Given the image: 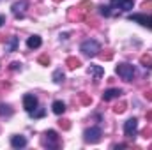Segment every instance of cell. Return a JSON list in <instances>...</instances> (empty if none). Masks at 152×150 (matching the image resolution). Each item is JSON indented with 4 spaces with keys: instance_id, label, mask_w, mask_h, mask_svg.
Returning <instances> with one entry per match:
<instances>
[{
    "instance_id": "1",
    "label": "cell",
    "mask_w": 152,
    "mask_h": 150,
    "mask_svg": "<svg viewBox=\"0 0 152 150\" xmlns=\"http://www.w3.org/2000/svg\"><path fill=\"white\" fill-rule=\"evenodd\" d=\"M81 51H83L85 55H88V57H96V55H99L101 46H99L97 41H94V39H87V41L81 42Z\"/></svg>"
},
{
    "instance_id": "2",
    "label": "cell",
    "mask_w": 152,
    "mask_h": 150,
    "mask_svg": "<svg viewBox=\"0 0 152 150\" xmlns=\"http://www.w3.org/2000/svg\"><path fill=\"white\" fill-rule=\"evenodd\" d=\"M115 71H117V74L120 76L122 79H126V81H131L133 76H134V67L131 64H118Z\"/></svg>"
},
{
    "instance_id": "3",
    "label": "cell",
    "mask_w": 152,
    "mask_h": 150,
    "mask_svg": "<svg viewBox=\"0 0 152 150\" xmlns=\"http://www.w3.org/2000/svg\"><path fill=\"white\" fill-rule=\"evenodd\" d=\"M83 136H85V141H87V143H99L103 133H101L99 127H90V129H87V131L83 133Z\"/></svg>"
},
{
    "instance_id": "4",
    "label": "cell",
    "mask_w": 152,
    "mask_h": 150,
    "mask_svg": "<svg viewBox=\"0 0 152 150\" xmlns=\"http://www.w3.org/2000/svg\"><path fill=\"white\" fill-rule=\"evenodd\" d=\"M27 7H28V2H27V0H20V2H14L11 9H12V14H14L16 18H23Z\"/></svg>"
},
{
    "instance_id": "5",
    "label": "cell",
    "mask_w": 152,
    "mask_h": 150,
    "mask_svg": "<svg viewBox=\"0 0 152 150\" xmlns=\"http://www.w3.org/2000/svg\"><path fill=\"white\" fill-rule=\"evenodd\" d=\"M136 131H138V120H136V118H129V120L124 124V134H126L127 138H133V136L136 134Z\"/></svg>"
},
{
    "instance_id": "6",
    "label": "cell",
    "mask_w": 152,
    "mask_h": 150,
    "mask_svg": "<svg viewBox=\"0 0 152 150\" xmlns=\"http://www.w3.org/2000/svg\"><path fill=\"white\" fill-rule=\"evenodd\" d=\"M23 108H25L28 113H34V110L37 108V99H36L34 95L27 94V95L23 97Z\"/></svg>"
},
{
    "instance_id": "7",
    "label": "cell",
    "mask_w": 152,
    "mask_h": 150,
    "mask_svg": "<svg viewBox=\"0 0 152 150\" xmlns=\"http://www.w3.org/2000/svg\"><path fill=\"white\" fill-rule=\"evenodd\" d=\"M120 94H122L120 88H108V90H104V94H103V101L117 99V97H120Z\"/></svg>"
},
{
    "instance_id": "8",
    "label": "cell",
    "mask_w": 152,
    "mask_h": 150,
    "mask_svg": "<svg viewBox=\"0 0 152 150\" xmlns=\"http://www.w3.org/2000/svg\"><path fill=\"white\" fill-rule=\"evenodd\" d=\"M133 4H134V0H112V5L113 7H120L124 11L133 9Z\"/></svg>"
},
{
    "instance_id": "9",
    "label": "cell",
    "mask_w": 152,
    "mask_h": 150,
    "mask_svg": "<svg viewBox=\"0 0 152 150\" xmlns=\"http://www.w3.org/2000/svg\"><path fill=\"white\" fill-rule=\"evenodd\" d=\"M46 145L48 147H58V136L55 131H48L46 133Z\"/></svg>"
},
{
    "instance_id": "10",
    "label": "cell",
    "mask_w": 152,
    "mask_h": 150,
    "mask_svg": "<svg viewBox=\"0 0 152 150\" xmlns=\"http://www.w3.org/2000/svg\"><path fill=\"white\" fill-rule=\"evenodd\" d=\"M92 7H94V4H92V2H88V0H83V2H80V5H78V11L81 12L83 20L87 18V12H88Z\"/></svg>"
},
{
    "instance_id": "11",
    "label": "cell",
    "mask_w": 152,
    "mask_h": 150,
    "mask_svg": "<svg viewBox=\"0 0 152 150\" xmlns=\"http://www.w3.org/2000/svg\"><path fill=\"white\" fill-rule=\"evenodd\" d=\"M11 145L14 149H23V147H27V138L25 136H12L11 138Z\"/></svg>"
},
{
    "instance_id": "12",
    "label": "cell",
    "mask_w": 152,
    "mask_h": 150,
    "mask_svg": "<svg viewBox=\"0 0 152 150\" xmlns=\"http://www.w3.org/2000/svg\"><path fill=\"white\" fill-rule=\"evenodd\" d=\"M66 66H67L71 71H75V69H78V67L81 66V60L76 58V57H67V58H66Z\"/></svg>"
},
{
    "instance_id": "13",
    "label": "cell",
    "mask_w": 152,
    "mask_h": 150,
    "mask_svg": "<svg viewBox=\"0 0 152 150\" xmlns=\"http://www.w3.org/2000/svg\"><path fill=\"white\" fill-rule=\"evenodd\" d=\"M42 44V41H41V37L39 36H30V37L27 39V46L30 48V50H36V48H39Z\"/></svg>"
},
{
    "instance_id": "14",
    "label": "cell",
    "mask_w": 152,
    "mask_h": 150,
    "mask_svg": "<svg viewBox=\"0 0 152 150\" xmlns=\"http://www.w3.org/2000/svg\"><path fill=\"white\" fill-rule=\"evenodd\" d=\"M129 20H133V21H138L140 25H143V27H147V21H149V16H145V14H131V16H129Z\"/></svg>"
},
{
    "instance_id": "15",
    "label": "cell",
    "mask_w": 152,
    "mask_h": 150,
    "mask_svg": "<svg viewBox=\"0 0 152 150\" xmlns=\"http://www.w3.org/2000/svg\"><path fill=\"white\" fill-rule=\"evenodd\" d=\"M88 74H92L94 78H101V76L104 74V69L101 66H90L88 67Z\"/></svg>"
},
{
    "instance_id": "16",
    "label": "cell",
    "mask_w": 152,
    "mask_h": 150,
    "mask_svg": "<svg viewBox=\"0 0 152 150\" xmlns=\"http://www.w3.org/2000/svg\"><path fill=\"white\" fill-rule=\"evenodd\" d=\"M51 110L55 115H62V113L66 111V104L62 103V101H55L53 104H51Z\"/></svg>"
},
{
    "instance_id": "17",
    "label": "cell",
    "mask_w": 152,
    "mask_h": 150,
    "mask_svg": "<svg viewBox=\"0 0 152 150\" xmlns=\"http://www.w3.org/2000/svg\"><path fill=\"white\" fill-rule=\"evenodd\" d=\"M16 48H18V37H9V42H7V46H5V51H16Z\"/></svg>"
},
{
    "instance_id": "18",
    "label": "cell",
    "mask_w": 152,
    "mask_h": 150,
    "mask_svg": "<svg viewBox=\"0 0 152 150\" xmlns=\"http://www.w3.org/2000/svg\"><path fill=\"white\" fill-rule=\"evenodd\" d=\"M140 62H142V66H145V67H152V55L151 53H143V55L140 57Z\"/></svg>"
},
{
    "instance_id": "19",
    "label": "cell",
    "mask_w": 152,
    "mask_h": 150,
    "mask_svg": "<svg viewBox=\"0 0 152 150\" xmlns=\"http://www.w3.org/2000/svg\"><path fill=\"white\" fill-rule=\"evenodd\" d=\"M126 110H127V103H126V101H120L118 104H115V106H113V113H117V115L124 113Z\"/></svg>"
},
{
    "instance_id": "20",
    "label": "cell",
    "mask_w": 152,
    "mask_h": 150,
    "mask_svg": "<svg viewBox=\"0 0 152 150\" xmlns=\"http://www.w3.org/2000/svg\"><path fill=\"white\" fill-rule=\"evenodd\" d=\"M53 81L55 83H62L64 81V73H62V69H57V71H53Z\"/></svg>"
},
{
    "instance_id": "21",
    "label": "cell",
    "mask_w": 152,
    "mask_h": 150,
    "mask_svg": "<svg viewBox=\"0 0 152 150\" xmlns=\"http://www.w3.org/2000/svg\"><path fill=\"white\" fill-rule=\"evenodd\" d=\"M99 57H101L103 60H112V58H113V51H112V50H106V51L99 53Z\"/></svg>"
},
{
    "instance_id": "22",
    "label": "cell",
    "mask_w": 152,
    "mask_h": 150,
    "mask_svg": "<svg viewBox=\"0 0 152 150\" xmlns=\"http://www.w3.org/2000/svg\"><path fill=\"white\" fill-rule=\"evenodd\" d=\"M80 101H81V104H85V106L92 104V97H88V95H85V94H80Z\"/></svg>"
},
{
    "instance_id": "23",
    "label": "cell",
    "mask_w": 152,
    "mask_h": 150,
    "mask_svg": "<svg viewBox=\"0 0 152 150\" xmlns=\"http://www.w3.org/2000/svg\"><path fill=\"white\" fill-rule=\"evenodd\" d=\"M37 62L41 66H48V64H50V57H48V55H41L37 58Z\"/></svg>"
},
{
    "instance_id": "24",
    "label": "cell",
    "mask_w": 152,
    "mask_h": 150,
    "mask_svg": "<svg viewBox=\"0 0 152 150\" xmlns=\"http://www.w3.org/2000/svg\"><path fill=\"white\" fill-rule=\"evenodd\" d=\"M58 124H60V127H62L64 131H67V129H71V122H69V120H66V118H64V120H60Z\"/></svg>"
},
{
    "instance_id": "25",
    "label": "cell",
    "mask_w": 152,
    "mask_h": 150,
    "mask_svg": "<svg viewBox=\"0 0 152 150\" xmlns=\"http://www.w3.org/2000/svg\"><path fill=\"white\" fill-rule=\"evenodd\" d=\"M110 9H112V7L103 5V7H101V14H103V16H112V11H110Z\"/></svg>"
},
{
    "instance_id": "26",
    "label": "cell",
    "mask_w": 152,
    "mask_h": 150,
    "mask_svg": "<svg viewBox=\"0 0 152 150\" xmlns=\"http://www.w3.org/2000/svg\"><path fill=\"white\" fill-rule=\"evenodd\" d=\"M142 136H143V138H152V127H145V129L142 131Z\"/></svg>"
},
{
    "instance_id": "27",
    "label": "cell",
    "mask_w": 152,
    "mask_h": 150,
    "mask_svg": "<svg viewBox=\"0 0 152 150\" xmlns=\"http://www.w3.org/2000/svg\"><path fill=\"white\" fill-rule=\"evenodd\" d=\"M11 110H9V106H5V104H0V115H11Z\"/></svg>"
},
{
    "instance_id": "28",
    "label": "cell",
    "mask_w": 152,
    "mask_h": 150,
    "mask_svg": "<svg viewBox=\"0 0 152 150\" xmlns=\"http://www.w3.org/2000/svg\"><path fill=\"white\" fill-rule=\"evenodd\" d=\"M20 66H21L20 62H11V66H9V69H11V71H16V69H20Z\"/></svg>"
},
{
    "instance_id": "29",
    "label": "cell",
    "mask_w": 152,
    "mask_h": 150,
    "mask_svg": "<svg viewBox=\"0 0 152 150\" xmlns=\"http://www.w3.org/2000/svg\"><path fill=\"white\" fill-rule=\"evenodd\" d=\"M142 7H143V9H152V0H145V2L142 4Z\"/></svg>"
},
{
    "instance_id": "30",
    "label": "cell",
    "mask_w": 152,
    "mask_h": 150,
    "mask_svg": "<svg viewBox=\"0 0 152 150\" xmlns=\"http://www.w3.org/2000/svg\"><path fill=\"white\" fill-rule=\"evenodd\" d=\"M145 99H147V101H152V88L145 92Z\"/></svg>"
},
{
    "instance_id": "31",
    "label": "cell",
    "mask_w": 152,
    "mask_h": 150,
    "mask_svg": "<svg viewBox=\"0 0 152 150\" xmlns=\"http://www.w3.org/2000/svg\"><path fill=\"white\" fill-rule=\"evenodd\" d=\"M4 23H5V16H4V14H0V27H2Z\"/></svg>"
},
{
    "instance_id": "32",
    "label": "cell",
    "mask_w": 152,
    "mask_h": 150,
    "mask_svg": "<svg viewBox=\"0 0 152 150\" xmlns=\"http://www.w3.org/2000/svg\"><path fill=\"white\" fill-rule=\"evenodd\" d=\"M42 115H44V110H39V111L36 113V115H34V117H42Z\"/></svg>"
},
{
    "instance_id": "33",
    "label": "cell",
    "mask_w": 152,
    "mask_h": 150,
    "mask_svg": "<svg viewBox=\"0 0 152 150\" xmlns=\"http://www.w3.org/2000/svg\"><path fill=\"white\" fill-rule=\"evenodd\" d=\"M147 27H149V28H152V16H149V21H147Z\"/></svg>"
},
{
    "instance_id": "34",
    "label": "cell",
    "mask_w": 152,
    "mask_h": 150,
    "mask_svg": "<svg viewBox=\"0 0 152 150\" xmlns=\"http://www.w3.org/2000/svg\"><path fill=\"white\" fill-rule=\"evenodd\" d=\"M53 2H60V0H53Z\"/></svg>"
}]
</instances>
